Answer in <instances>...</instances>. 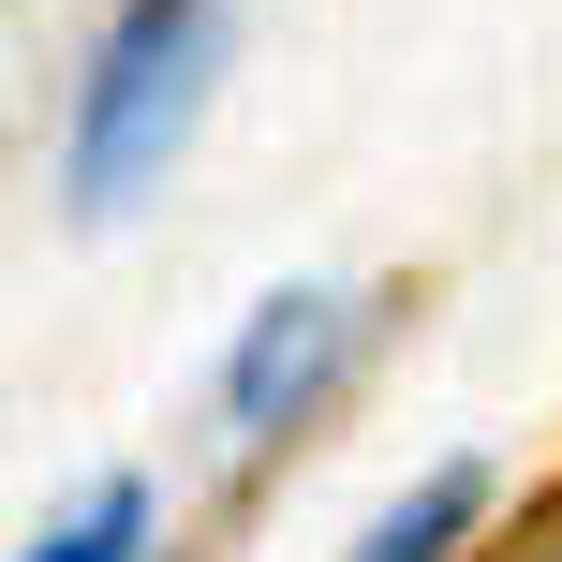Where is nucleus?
I'll list each match as a JSON object with an SVG mask.
<instances>
[{
	"label": "nucleus",
	"instance_id": "obj_3",
	"mask_svg": "<svg viewBox=\"0 0 562 562\" xmlns=\"http://www.w3.org/2000/svg\"><path fill=\"white\" fill-rule=\"evenodd\" d=\"M474 518H488V474H474V459H445L429 488H400V504L356 533V562H445L459 533H474Z\"/></svg>",
	"mask_w": 562,
	"mask_h": 562
},
{
	"label": "nucleus",
	"instance_id": "obj_1",
	"mask_svg": "<svg viewBox=\"0 0 562 562\" xmlns=\"http://www.w3.org/2000/svg\"><path fill=\"white\" fill-rule=\"evenodd\" d=\"M207 59H223V0H119V15L89 30L75 104H59V193H75L89 223L134 207L148 178L178 164V134H193V104H207Z\"/></svg>",
	"mask_w": 562,
	"mask_h": 562
},
{
	"label": "nucleus",
	"instance_id": "obj_5",
	"mask_svg": "<svg viewBox=\"0 0 562 562\" xmlns=\"http://www.w3.org/2000/svg\"><path fill=\"white\" fill-rule=\"evenodd\" d=\"M548 548H562V504H548Z\"/></svg>",
	"mask_w": 562,
	"mask_h": 562
},
{
	"label": "nucleus",
	"instance_id": "obj_4",
	"mask_svg": "<svg viewBox=\"0 0 562 562\" xmlns=\"http://www.w3.org/2000/svg\"><path fill=\"white\" fill-rule=\"evenodd\" d=\"M15 562H148V488H134V474H104L75 518H45Z\"/></svg>",
	"mask_w": 562,
	"mask_h": 562
},
{
	"label": "nucleus",
	"instance_id": "obj_2",
	"mask_svg": "<svg viewBox=\"0 0 562 562\" xmlns=\"http://www.w3.org/2000/svg\"><path fill=\"white\" fill-rule=\"evenodd\" d=\"M356 356V296H267L252 326H237V356H223V415L237 429H281V415H311L326 400V370Z\"/></svg>",
	"mask_w": 562,
	"mask_h": 562
}]
</instances>
